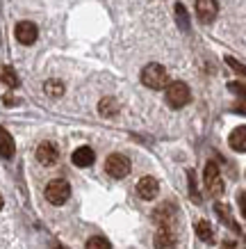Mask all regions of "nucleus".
<instances>
[{
  "instance_id": "obj_1",
  "label": "nucleus",
  "mask_w": 246,
  "mask_h": 249,
  "mask_svg": "<svg viewBox=\"0 0 246 249\" xmlns=\"http://www.w3.org/2000/svg\"><path fill=\"white\" fill-rule=\"evenodd\" d=\"M142 83L148 87V89H162V87H169V73H166V69L162 64H146L142 71Z\"/></svg>"
},
{
  "instance_id": "obj_2",
  "label": "nucleus",
  "mask_w": 246,
  "mask_h": 249,
  "mask_svg": "<svg viewBox=\"0 0 246 249\" xmlns=\"http://www.w3.org/2000/svg\"><path fill=\"white\" fill-rule=\"evenodd\" d=\"M192 98V91L182 80H173L169 87H166V103L171 107H185Z\"/></svg>"
},
{
  "instance_id": "obj_3",
  "label": "nucleus",
  "mask_w": 246,
  "mask_h": 249,
  "mask_svg": "<svg viewBox=\"0 0 246 249\" xmlns=\"http://www.w3.org/2000/svg\"><path fill=\"white\" fill-rule=\"evenodd\" d=\"M203 178H205V188L212 196H221L224 195V178H221V172H219V165L210 160L208 165H205V174H203Z\"/></svg>"
},
{
  "instance_id": "obj_4",
  "label": "nucleus",
  "mask_w": 246,
  "mask_h": 249,
  "mask_svg": "<svg viewBox=\"0 0 246 249\" xmlns=\"http://www.w3.org/2000/svg\"><path fill=\"white\" fill-rule=\"evenodd\" d=\"M68 195H71V188H68V183L64 178H55L46 185V199L50 201L52 206H62L66 204Z\"/></svg>"
},
{
  "instance_id": "obj_5",
  "label": "nucleus",
  "mask_w": 246,
  "mask_h": 249,
  "mask_svg": "<svg viewBox=\"0 0 246 249\" xmlns=\"http://www.w3.org/2000/svg\"><path fill=\"white\" fill-rule=\"evenodd\" d=\"M105 172L110 174L112 178H126L130 174V160L121 153H112L110 158L105 160Z\"/></svg>"
},
{
  "instance_id": "obj_6",
  "label": "nucleus",
  "mask_w": 246,
  "mask_h": 249,
  "mask_svg": "<svg viewBox=\"0 0 246 249\" xmlns=\"http://www.w3.org/2000/svg\"><path fill=\"white\" fill-rule=\"evenodd\" d=\"M176 217H178V208L171 201H164L162 206H157L153 211V219H155V224H160V229H171Z\"/></svg>"
},
{
  "instance_id": "obj_7",
  "label": "nucleus",
  "mask_w": 246,
  "mask_h": 249,
  "mask_svg": "<svg viewBox=\"0 0 246 249\" xmlns=\"http://www.w3.org/2000/svg\"><path fill=\"white\" fill-rule=\"evenodd\" d=\"M14 35H16V39H18L23 46H30V44L37 41L39 30H37V25H34L32 21H21V23H16Z\"/></svg>"
},
{
  "instance_id": "obj_8",
  "label": "nucleus",
  "mask_w": 246,
  "mask_h": 249,
  "mask_svg": "<svg viewBox=\"0 0 246 249\" xmlns=\"http://www.w3.org/2000/svg\"><path fill=\"white\" fill-rule=\"evenodd\" d=\"M219 14V2L216 0H196V16L201 23H212Z\"/></svg>"
},
{
  "instance_id": "obj_9",
  "label": "nucleus",
  "mask_w": 246,
  "mask_h": 249,
  "mask_svg": "<svg viewBox=\"0 0 246 249\" xmlns=\"http://www.w3.org/2000/svg\"><path fill=\"white\" fill-rule=\"evenodd\" d=\"M37 160L41 162V165H46V167L55 165V162L60 160V151H57V146H55L52 142H41L39 144V149H37Z\"/></svg>"
},
{
  "instance_id": "obj_10",
  "label": "nucleus",
  "mask_w": 246,
  "mask_h": 249,
  "mask_svg": "<svg viewBox=\"0 0 246 249\" xmlns=\"http://www.w3.org/2000/svg\"><path fill=\"white\" fill-rule=\"evenodd\" d=\"M157 192H160L157 178H153V176H144V178H139V183H137V195L142 196V199L150 201V199H155L157 196Z\"/></svg>"
},
{
  "instance_id": "obj_11",
  "label": "nucleus",
  "mask_w": 246,
  "mask_h": 249,
  "mask_svg": "<svg viewBox=\"0 0 246 249\" xmlns=\"http://www.w3.org/2000/svg\"><path fill=\"white\" fill-rule=\"evenodd\" d=\"M153 247L176 249V233H173V229H157L155 235H153Z\"/></svg>"
},
{
  "instance_id": "obj_12",
  "label": "nucleus",
  "mask_w": 246,
  "mask_h": 249,
  "mask_svg": "<svg viewBox=\"0 0 246 249\" xmlns=\"http://www.w3.org/2000/svg\"><path fill=\"white\" fill-rule=\"evenodd\" d=\"M71 160H73L75 167H91L94 160H96V153H94V149H89V146H80V149L73 151Z\"/></svg>"
},
{
  "instance_id": "obj_13",
  "label": "nucleus",
  "mask_w": 246,
  "mask_h": 249,
  "mask_svg": "<svg viewBox=\"0 0 246 249\" xmlns=\"http://www.w3.org/2000/svg\"><path fill=\"white\" fill-rule=\"evenodd\" d=\"M230 146L235 149V151H239V153H244L246 151V126H239V128H235L230 133Z\"/></svg>"
},
{
  "instance_id": "obj_14",
  "label": "nucleus",
  "mask_w": 246,
  "mask_h": 249,
  "mask_svg": "<svg viewBox=\"0 0 246 249\" xmlns=\"http://www.w3.org/2000/svg\"><path fill=\"white\" fill-rule=\"evenodd\" d=\"M0 144H2V158L9 160L12 156H14V140H12V135H9L7 128L0 130Z\"/></svg>"
},
{
  "instance_id": "obj_15",
  "label": "nucleus",
  "mask_w": 246,
  "mask_h": 249,
  "mask_svg": "<svg viewBox=\"0 0 246 249\" xmlns=\"http://www.w3.org/2000/svg\"><path fill=\"white\" fill-rule=\"evenodd\" d=\"M98 112L103 114V117H114V114L119 112V103H116V98H112V96L103 98V101L98 103Z\"/></svg>"
},
{
  "instance_id": "obj_16",
  "label": "nucleus",
  "mask_w": 246,
  "mask_h": 249,
  "mask_svg": "<svg viewBox=\"0 0 246 249\" xmlns=\"http://www.w3.org/2000/svg\"><path fill=\"white\" fill-rule=\"evenodd\" d=\"M44 91L48 94V96H52V98H60L62 94H64V83H62V80H57V78L46 80V83H44Z\"/></svg>"
},
{
  "instance_id": "obj_17",
  "label": "nucleus",
  "mask_w": 246,
  "mask_h": 249,
  "mask_svg": "<svg viewBox=\"0 0 246 249\" xmlns=\"http://www.w3.org/2000/svg\"><path fill=\"white\" fill-rule=\"evenodd\" d=\"M194 229H196V235H198L203 242H212V238H214V231H212V224H210V222L201 219V222H196Z\"/></svg>"
},
{
  "instance_id": "obj_18",
  "label": "nucleus",
  "mask_w": 246,
  "mask_h": 249,
  "mask_svg": "<svg viewBox=\"0 0 246 249\" xmlns=\"http://www.w3.org/2000/svg\"><path fill=\"white\" fill-rule=\"evenodd\" d=\"M176 21H178L180 25V30H189V16H187L185 12V5L182 2H176Z\"/></svg>"
},
{
  "instance_id": "obj_19",
  "label": "nucleus",
  "mask_w": 246,
  "mask_h": 249,
  "mask_svg": "<svg viewBox=\"0 0 246 249\" xmlns=\"http://www.w3.org/2000/svg\"><path fill=\"white\" fill-rule=\"evenodd\" d=\"M214 208H216V215H219V217L224 219V224H228V227H232V229H237V224H235V219H232L230 211H228V206H224V204H216Z\"/></svg>"
},
{
  "instance_id": "obj_20",
  "label": "nucleus",
  "mask_w": 246,
  "mask_h": 249,
  "mask_svg": "<svg viewBox=\"0 0 246 249\" xmlns=\"http://www.w3.org/2000/svg\"><path fill=\"white\" fill-rule=\"evenodd\" d=\"M2 83L7 87H18V76L12 67H2Z\"/></svg>"
},
{
  "instance_id": "obj_21",
  "label": "nucleus",
  "mask_w": 246,
  "mask_h": 249,
  "mask_svg": "<svg viewBox=\"0 0 246 249\" xmlns=\"http://www.w3.org/2000/svg\"><path fill=\"white\" fill-rule=\"evenodd\" d=\"M84 249H112V245L105 240V238H100V235H94V238H89V240H87Z\"/></svg>"
},
{
  "instance_id": "obj_22",
  "label": "nucleus",
  "mask_w": 246,
  "mask_h": 249,
  "mask_svg": "<svg viewBox=\"0 0 246 249\" xmlns=\"http://www.w3.org/2000/svg\"><path fill=\"white\" fill-rule=\"evenodd\" d=\"M226 64H228L230 69H235V71H237L239 76H246V67H244V64H239V62L235 60V57H230V55H226Z\"/></svg>"
},
{
  "instance_id": "obj_23",
  "label": "nucleus",
  "mask_w": 246,
  "mask_h": 249,
  "mask_svg": "<svg viewBox=\"0 0 246 249\" xmlns=\"http://www.w3.org/2000/svg\"><path fill=\"white\" fill-rule=\"evenodd\" d=\"M228 89L235 91V94H239V96L246 101V85L244 83H230V85H228Z\"/></svg>"
},
{
  "instance_id": "obj_24",
  "label": "nucleus",
  "mask_w": 246,
  "mask_h": 249,
  "mask_svg": "<svg viewBox=\"0 0 246 249\" xmlns=\"http://www.w3.org/2000/svg\"><path fill=\"white\" fill-rule=\"evenodd\" d=\"M232 110H235V112H239V114H246V101L235 103V106H232Z\"/></svg>"
},
{
  "instance_id": "obj_25",
  "label": "nucleus",
  "mask_w": 246,
  "mask_h": 249,
  "mask_svg": "<svg viewBox=\"0 0 246 249\" xmlns=\"http://www.w3.org/2000/svg\"><path fill=\"white\" fill-rule=\"evenodd\" d=\"M239 208H242V215H244V219H246V192L239 195Z\"/></svg>"
}]
</instances>
